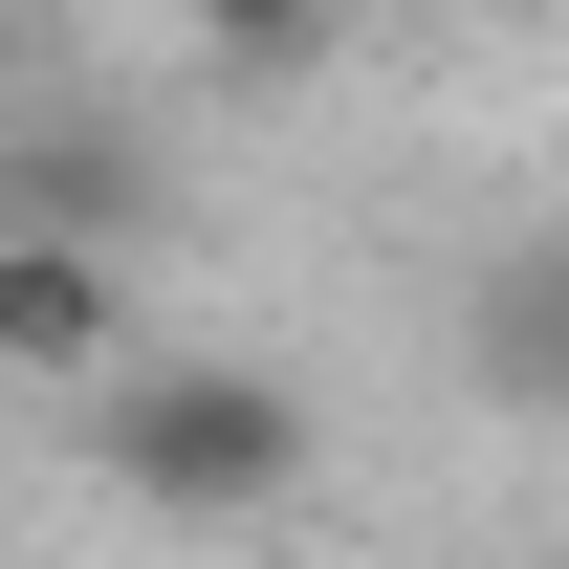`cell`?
<instances>
[{"mask_svg":"<svg viewBox=\"0 0 569 569\" xmlns=\"http://www.w3.org/2000/svg\"><path fill=\"white\" fill-rule=\"evenodd\" d=\"M88 460L132 526H263V503H307V395L263 351H132L88 395Z\"/></svg>","mask_w":569,"mask_h":569,"instance_id":"6da1fadb","label":"cell"},{"mask_svg":"<svg viewBox=\"0 0 569 569\" xmlns=\"http://www.w3.org/2000/svg\"><path fill=\"white\" fill-rule=\"evenodd\" d=\"M153 329H132V263L110 241H67V219H0V372L22 395H110Z\"/></svg>","mask_w":569,"mask_h":569,"instance_id":"7a4b0ae2","label":"cell"},{"mask_svg":"<svg viewBox=\"0 0 569 569\" xmlns=\"http://www.w3.org/2000/svg\"><path fill=\"white\" fill-rule=\"evenodd\" d=\"M460 372H482V417L569 438V219H526V241L460 263Z\"/></svg>","mask_w":569,"mask_h":569,"instance_id":"3957f363","label":"cell"}]
</instances>
